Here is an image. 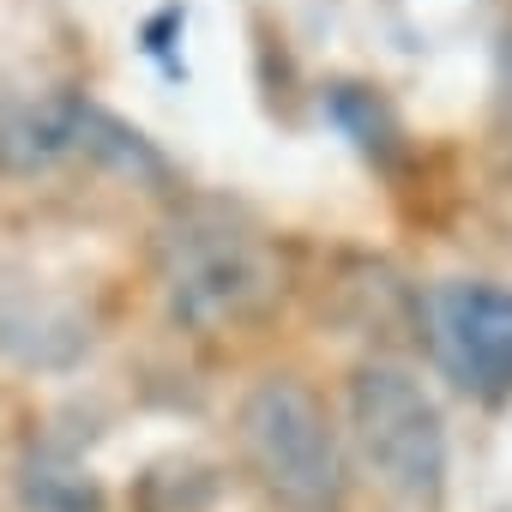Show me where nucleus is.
Listing matches in <instances>:
<instances>
[{"label": "nucleus", "instance_id": "1", "mask_svg": "<svg viewBox=\"0 0 512 512\" xmlns=\"http://www.w3.org/2000/svg\"><path fill=\"white\" fill-rule=\"evenodd\" d=\"M157 290L175 326L229 332L266 308L272 260L260 235H247L223 211H181L157 241Z\"/></svg>", "mask_w": 512, "mask_h": 512}, {"label": "nucleus", "instance_id": "2", "mask_svg": "<svg viewBox=\"0 0 512 512\" xmlns=\"http://www.w3.org/2000/svg\"><path fill=\"white\" fill-rule=\"evenodd\" d=\"M241 452L247 470L260 476V488L284 506V512H338L344 500V446L338 428L326 422L320 398L290 380L272 374L241 398Z\"/></svg>", "mask_w": 512, "mask_h": 512}, {"label": "nucleus", "instance_id": "3", "mask_svg": "<svg viewBox=\"0 0 512 512\" xmlns=\"http://www.w3.org/2000/svg\"><path fill=\"white\" fill-rule=\"evenodd\" d=\"M350 440L368 476L410 500L428 506L446 488V422L434 392L398 368V362H362L350 380Z\"/></svg>", "mask_w": 512, "mask_h": 512}, {"label": "nucleus", "instance_id": "4", "mask_svg": "<svg viewBox=\"0 0 512 512\" xmlns=\"http://www.w3.org/2000/svg\"><path fill=\"white\" fill-rule=\"evenodd\" d=\"M434 350L464 386H512V290L446 284L434 296Z\"/></svg>", "mask_w": 512, "mask_h": 512}, {"label": "nucleus", "instance_id": "5", "mask_svg": "<svg viewBox=\"0 0 512 512\" xmlns=\"http://www.w3.org/2000/svg\"><path fill=\"white\" fill-rule=\"evenodd\" d=\"M97 115L73 97H7L0 103V175H49L79 151H97L91 139Z\"/></svg>", "mask_w": 512, "mask_h": 512}, {"label": "nucleus", "instance_id": "6", "mask_svg": "<svg viewBox=\"0 0 512 512\" xmlns=\"http://www.w3.org/2000/svg\"><path fill=\"white\" fill-rule=\"evenodd\" d=\"M19 494L31 512H103V494L91 482V470H79L67 452H31Z\"/></svg>", "mask_w": 512, "mask_h": 512}]
</instances>
